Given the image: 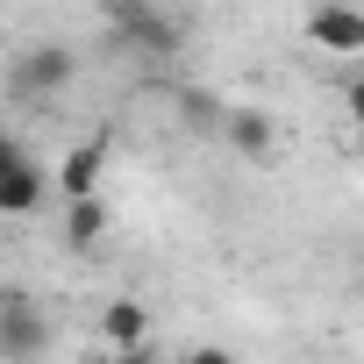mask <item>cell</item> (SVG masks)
<instances>
[{"label":"cell","instance_id":"cell-6","mask_svg":"<svg viewBox=\"0 0 364 364\" xmlns=\"http://www.w3.org/2000/svg\"><path fill=\"white\" fill-rule=\"evenodd\" d=\"M215 129H222L243 157H272V150H279V129H272V114H264V107H222V122H215Z\"/></svg>","mask_w":364,"mask_h":364},{"label":"cell","instance_id":"cell-10","mask_svg":"<svg viewBox=\"0 0 364 364\" xmlns=\"http://www.w3.org/2000/svg\"><path fill=\"white\" fill-rule=\"evenodd\" d=\"M178 122H186V129H215V122H222V93L186 86V93H178Z\"/></svg>","mask_w":364,"mask_h":364},{"label":"cell","instance_id":"cell-2","mask_svg":"<svg viewBox=\"0 0 364 364\" xmlns=\"http://www.w3.org/2000/svg\"><path fill=\"white\" fill-rule=\"evenodd\" d=\"M50 350V314L29 293H0V364H43Z\"/></svg>","mask_w":364,"mask_h":364},{"label":"cell","instance_id":"cell-4","mask_svg":"<svg viewBox=\"0 0 364 364\" xmlns=\"http://www.w3.org/2000/svg\"><path fill=\"white\" fill-rule=\"evenodd\" d=\"M307 43L328 50V58H357L364 50V15L350 8V0H314L307 8Z\"/></svg>","mask_w":364,"mask_h":364},{"label":"cell","instance_id":"cell-1","mask_svg":"<svg viewBox=\"0 0 364 364\" xmlns=\"http://www.w3.org/2000/svg\"><path fill=\"white\" fill-rule=\"evenodd\" d=\"M107 22H114V36H122L129 50H143V58H171L178 43H186L178 15L157 8V0H107Z\"/></svg>","mask_w":364,"mask_h":364},{"label":"cell","instance_id":"cell-9","mask_svg":"<svg viewBox=\"0 0 364 364\" xmlns=\"http://www.w3.org/2000/svg\"><path fill=\"white\" fill-rule=\"evenodd\" d=\"M100 157H107V143H79V150L58 164V193H65V200H79V193H100Z\"/></svg>","mask_w":364,"mask_h":364},{"label":"cell","instance_id":"cell-7","mask_svg":"<svg viewBox=\"0 0 364 364\" xmlns=\"http://www.w3.org/2000/svg\"><path fill=\"white\" fill-rule=\"evenodd\" d=\"M100 343H107V350H136V343H150V307L129 300V293L107 300V307H100Z\"/></svg>","mask_w":364,"mask_h":364},{"label":"cell","instance_id":"cell-5","mask_svg":"<svg viewBox=\"0 0 364 364\" xmlns=\"http://www.w3.org/2000/svg\"><path fill=\"white\" fill-rule=\"evenodd\" d=\"M43 193H50V178H43L22 150H15V157H0V215H36Z\"/></svg>","mask_w":364,"mask_h":364},{"label":"cell","instance_id":"cell-11","mask_svg":"<svg viewBox=\"0 0 364 364\" xmlns=\"http://www.w3.org/2000/svg\"><path fill=\"white\" fill-rule=\"evenodd\" d=\"M178 364H243V357L222 350V343H186V350H178Z\"/></svg>","mask_w":364,"mask_h":364},{"label":"cell","instance_id":"cell-3","mask_svg":"<svg viewBox=\"0 0 364 364\" xmlns=\"http://www.w3.org/2000/svg\"><path fill=\"white\" fill-rule=\"evenodd\" d=\"M72 79H79V50L72 43H29L15 58V93L22 100H58Z\"/></svg>","mask_w":364,"mask_h":364},{"label":"cell","instance_id":"cell-12","mask_svg":"<svg viewBox=\"0 0 364 364\" xmlns=\"http://www.w3.org/2000/svg\"><path fill=\"white\" fill-rule=\"evenodd\" d=\"M107 364H157V357H150V343H136V350H114Z\"/></svg>","mask_w":364,"mask_h":364},{"label":"cell","instance_id":"cell-8","mask_svg":"<svg viewBox=\"0 0 364 364\" xmlns=\"http://www.w3.org/2000/svg\"><path fill=\"white\" fill-rule=\"evenodd\" d=\"M100 236H107V200H100V193L65 200V243H72V250H93Z\"/></svg>","mask_w":364,"mask_h":364}]
</instances>
